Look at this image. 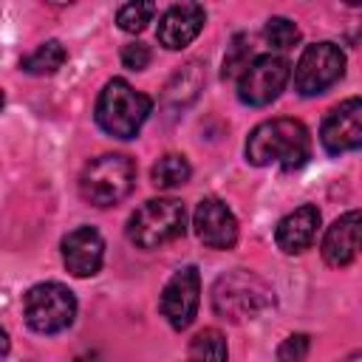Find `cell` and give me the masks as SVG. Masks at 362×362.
Returning a JSON list of instances; mask_svg holds the SVG:
<instances>
[{"mask_svg": "<svg viewBox=\"0 0 362 362\" xmlns=\"http://www.w3.org/2000/svg\"><path fill=\"white\" fill-rule=\"evenodd\" d=\"M311 158V133L297 119L260 122L246 139V161L255 167L297 170Z\"/></svg>", "mask_w": 362, "mask_h": 362, "instance_id": "1", "label": "cell"}, {"mask_svg": "<svg viewBox=\"0 0 362 362\" xmlns=\"http://www.w3.org/2000/svg\"><path fill=\"white\" fill-rule=\"evenodd\" d=\"M274 300L277 297L272 283H266L260 274L249 269H232L221 274L212 286V311L229 322L255 320L263 311H269Z\"/></svg>", "mask_w": 362, "mask_h": 362, "instance_id": "2", "label": "cell"}, {"mask_svg": "<svg viewBox=\"0 0 362 362\" xmlns=\"http://www.w3.org/2000/svg\"><path fill=\"white\" fill-rule=\"evenodd\" d=\"M153 110V99L124 79H110L96 99V124L113 139L139 136Z\"/></svg>", "mask_w": 362, "mask_h": 362, "instance_id": "3", "label": "cell"}, {"mask_svg": "<svg viewBox=\"0 0 362 362\" xmlns=\"http://www.w3.org/2000/svg\"><path fill=\"white\" fill-rule=\"evenodd\" d=\"M136 187V164L124 153H105L85 164L79 175V195L105 209L124 201Z\"/></svg>", "mask_w": 362, "mask_h": 362, "instance_id": "4", "label": "cell"}, {"mask_svg": "<svg viewBox=\"0 0 362 362\" xmlns=\"http://www.w3.org/2000/svg\"><path fill=\"white\" fill-rule=\"evenodd\" d=\"M187 229V209L175 198H153L144 201L127 221V238L139 249H158Z\"/></svg>", "mask_w": 362, "mask_h": 362, "instance_id": "5", "label": "cell"}, {"mask_svg": "<svg viewBox=\"0 0 362 362\" xmlns=\"http://www.w3.org/2000/svg\"><path fill=\"white\" fill-rule=\"evenodd\" d=\"M23 317L25 325L37 334H59L76 320V297L62 283H37L23 297Z\"/></svg>", "mask_w": 362, "mask_h": 362, "instance_id": "6", "label": "cell"}, {"mask_svg": "<svg viewBox=\"0 0 362 362\" xmlns=\"http://www.w3.org/2000/svg\"><path fill=\"white\" fill-rule=\"evenodd\" d=\"M345 74V54L334 42L305 45L294 65V90L300 96H320Z\"/></svg>", "mask_w": 362, "mask_h": 362, "instance_id": "7", "label": "cell"}, {"mask_svg": "<svg viewBox=\"0 0 362 362\" xmlns=\"http://www.w3.org/2000/svg\"><path fill=\"white\" fill-rule=\"evenodd\" d=\"M288 82V62L277 54H257L252 57L249 68L238 76V96L243 105L266 107L272 105Z\"/></svg>", "mask_w": 362, "mask_h": 362, "instance_id": "8", "label": "cell"}, {"mask_svg": "<svg viewBox=\"0 0 362 362\" xmlns=\"http://www.w3.org/2000/svg\"><path fill=\"white\" fill-rule=\"evenodd\" d=\"M198 305H201V274H198L195 266H184L161 288L158 311L170 322V328L184 331V328L192 325V320L198 314Z\"/></svg>", "mask_w": 362, "mask_h": 362, "instance_id": "9", "label": "cell"}, {"mask_svg": "<svg viewBox=\"0 0 362 362\" xmlns=\"http://www.w3.org/2000/svg\"><path fill=\"white\" fill-rule=\"evenodd\" d=\"M320 141L331 156H342L362 147V96L345 99L328 110L320 127Z\"/></svg>", "mask_w": 362, "mask_h": 362, "instance_id": "10", "label": "cell"}, {"mask_svg": "<svg viewBox=\"0 0 362 362\" xmlns=\"http://www.w3.org/2000/svg\"><path fill=\"white\" fill-rule=\"evenodd\" d=\"M192 229L206 249L226 252L238 243V218L215 195H206L198 201L195 215H192Z\"/></svg>", "mask_w": 362, "mask_h": 362, "instance_id": "11", "label": "cell"}, {"mask_svg": "<svg viewBox=\"0 0 362 362\" xmlns=\"http://www.w3.org/2000/svg\"><path fill=\"white\" fill-rule=\"evenodd\" d=\"M320 252H322V260L334 269H342V266L354 263L356 255L362 252V212L351 209V212L339 215L325 229Z\"/></svg>", "mask_w": 362, "mask_h": 362, "instance_id": "12", "label": "cell"}, {"mask_svg": "<svg viewBox=\"0 0 362 362\" xmlns=\"http://www.w3.org/2000/svg\"><path fill=\"white\" fill-rule=\"evenodd\" d=\"M62 263L74 277H93L102 269L105 260V240L93 226H76L71 229L62 243Z\"/></svg>", "mask_w": 362, "mask_h": 362, "instance_id": "13", "label": "cell"}, {"mask_svg": "<svg viewBox=\"0 0 362 362\" xmlns=\"http://www.w3.org/2000/svg\"><path fill=\"white\" fill-rule=\"evenodd\" d=\"M206 23V11L198 3H175L158 20V42L167 51H181L189 45Z\"/></svg>", "mask_w": 362, "mask_h": 362, "instance_id": "14", "label": "cell"}, {"mask_svg": "<svg viewBox=\"0 0 362 362\" xmlns=\"http://www.w3.org/2000/svg\"><path fill=\"white\" fill-rule=\"evenodd\" d=\"M317 229H320V209L314 204H303L294 212H288L286 218H280V223L274 229L277 249L286 255H300L314 243Z\"/></svg>", "mask_w": 362, "mask_h": 362, "instance_id": "15", "label": "cell"}, {"mask_svg": "<svg viewBox=\"0 0 362 362\" xmlns=\"http://www.w3.org/2000/svg\"><path fill=\"white\" fill-rule=\"evenodd\" d=\"M204 85V71H201V62H187L181 71H175V76L167 82V90H164V102L173 105V107H181L187 102L195 99V93L201 90Z\"/></svg>", "mask_w": 362, "mask_h": 362, "instance_id": "16", "label": "cell"}, {"mask_svg": "<svg viewBox=\"0 0 362 362\" xmlns=\"http://www.w3.org/2000/svg\"><path fill=\"white\" fill-rule=\"evenodd\" d=\"M189 175H192V167H189L187 156H181V153H167V156H161V158L153 164V170H150V181H153L158 189L181 187V184L189 181Z\"/></svg>", "mask_w": 362, "mask_h": 362, "instance_id": "17", "label": "cell"}, {"mask_svg": "<svg viewBox=\"0 0 362 362\" xmlns=\"http://www.w3.org/2000/svg\"><path fill=\"white\" fill-rule=\"evenodd\" d=\"M65 57H68V54H65V48H62L59 40H45V42H40V45L20 62V68H23L25 74L45 76V74H57V71L62 68Z\"/></svg>", "mask_w": 362, "mask_h": 362, "instance_id": "18", "label": "cell"}, {"mask_svg": "<svg viewBox=\"0 0 362 362\" xmlns=\"http://www.w3.org/2000/svg\"><path fill=\"white\" fill-rule=\"evenodd\" d=\"M229 348L218 328H204L189 342V362H226Z\"/></svg>", "mask_w": 362, "mask_h": 362, "instance_id": "19", "label": "cell"}, {"mask_svg": "<svg viewBox=\"0 0 362 362\" xmlns=\"http://www.w3.org/2000/svg\"><path fill=\"white\" fill-rule=\"evenodd\" d=\"M263 37H266V42H269L272 48L288 51L291 45H297L300 28H297V23L288 20V17H269L266 25H263Z\"/></svg>", "mask_w": 362, "mask_h": 362, "instance_id": "20", "label": "cell"}, {"mask_svg": "<svg viewBox=\"0 0 362 362\" xmlns=\"http://www.w3.org/2000/svg\"><path fill=\"white\" fill-rule=\"evenodd\" d=\"M153 14H156V6L153 3H124L119 11H116V23H119V28L122 31H127V34H139V31H144L147 28V23L153 20Z\"/></svg>", "mask_w": 362, "mask_h": 362, "instance_id": "21", "label": "cell"}, {"mask_svg": "<svg viewBox=\"0 0 362 362\" xmlns=\"http://www.w3.org/2000/svg\"><path fill=\"white\" fill-rule=\"evenodd\" d=\"M311 348L308 334H288L277 348V362H305Z\"/></svg>", "mask_w": 362, "mask_h": 362, "instance_id": "22", "label": "cell"}, {"mask_svg": "<svg viewBox=\"0 0 362 362\" xmlns=\"http://www.w3.org/2000/svg\"><path fill=\"white\" fill-rule=\"evenodd\" d=\"M249 45H246V37H235L226 59H223V79L235 76V74H243L249 68Z\"/></svg>", "mask_w": 362, "mask_h": 362, "instance_id": "23", "label": "cell"}, {"mask_svg": "<svg viewBox=\"0 0 362 362\" xmlns=\"http://www.w3.org/2000/svg\"><path fill=\"white\" fill-rule=\"evenodd\" d=\"M150 59H153V54H150V48L144 42H127L122 48V65L127 71H144L150 65Z\"/></svg>", "mask_w": 362, "mask_h": 362, "instance_id": "24", "label": "cell"}, {"mask_svg": "<svg viewBox=\"0 0 362 362\" xmlns=\"http://www.w3.org/2000/svg\"><path fill=\"white\" fill-rule=\"evenodd\" d=\"M76 362H93V359H88V356H79V359H76Z\"/></svg>", "mask_w": 362, "mask_h": 362, "instance_id": "25", "label": "cell"}, {"mask_svg": "<svg viewBox=\"0 0 362 362\" xmlns=\"http://www.w3.org/2000/svg\"><path fill=\"white\" fill-rule=\"evenodd\" d=\"M348 362H362V354H359V356H354V359H348Z\"/></svg>", "mask_w": 362, "mask_h": 362, "instance_id": "26", "label": "cell"}]
</instances>
